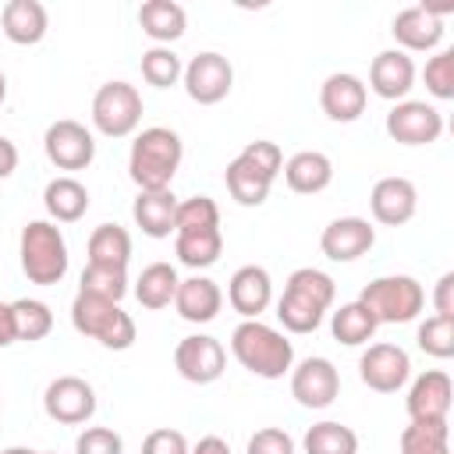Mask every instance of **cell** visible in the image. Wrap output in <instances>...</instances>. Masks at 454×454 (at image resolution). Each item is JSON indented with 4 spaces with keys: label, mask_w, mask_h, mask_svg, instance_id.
<instances>
[{
    "label": "cell",
    "mask_w": 454,
    "mask_h": 454,
    "mask_svg": "<svg viewBox=\"0 0 454 454\" xmlns=\"http://www.w3.org/2000/svg\"><path fill=\"white\" fill-rule=\"evenodd\" d=\"M333 298H337V284L330 273L316 266H298L287 277L284 294L277 298V319L284 323L287 333H312L319 330Z\"/></svg>",
    "instance_id": "cell-1"
},
{
    "label": "cell",
    "mask_w": 454,
    "mask_h": 454,
    "mask_svg": "<svg viewBox=\"0 0 454 454\" xmlns=\"http://www.w3.org/2000/svg\"><path fill=\"white\" fill-rule=\"evenodd\" d=\"M231 355L238 358L241 369H248L259 380H280L294 365V348L291 340L262 323V319H241L231 333Z\"/></svg>",
    "instance_id": "cell-2"
},
{
    "label": "cell",
    "mask_w": 454,
    "mask_h": 454,
    "mask_svg": "<svg viewBox=\"0 0 454 454\" xmlns=\"http://www.w3.org/2000/svg\"><path fill=\"white\" fill-rule=\"evenodd\" d=\"M181 156H184L181 135L153 124L135 135L131 153H128V174L138 184V192H163V188H170V181L181 167Z\"/></svg>",
    "instance_id": "cell-3"
},
{
    "label": "cell",
    "mask_w": 454,
    "mask_h": 454,
    "mask_svg": "<svg viewBox=\"0 0 454 454\" xmlns=\"http://www.w3.org/2000/svg\"><path fill=\"white\" fill-rule=\"evenodd\" d=\"M18 255H21V273L39 287L60 284L67 273V259H71L67 241L53 220H28L21 227Z\"/></svg>",
    "instance_id": "cell-4"
},
{
    "label": "cell",
    "mask_w": 454,
    "mask_h": 454,
    "mask_svg": "<svg viewBox=\"0 0 454 454\" xmlns=\"http://www.w3.org/2000/svg\"><path fill=\"white\" fill-rule=\"evenodd\" d=\"M71 326L110 351H128L135 344V319L121 309V301H106L85 291H78L71 301Z\"/></svg>",
    "instance_id": "cell-5"
},
{
    "label": "cell",
    "mask_w": 454,
    "mask_h": 454,
    "mask_svg": "<svg viewBox=\"0 0 454 454\" xmlns=\"http://www.w3.org/2000/svg\"><path fill=\"white\" fill-rule=\"evenodd\" d=\"M358 301L372 312L376 323H411L426 309V291L408 273H387L362 287Z\"/></svg>",
    "instance_id": "cell-6"
},
{
    "label": "cell",
    "mask_w": 454,
    "mask_h": 454,
    "mask_svg": "<svg viewBox=\"0 0 454 454\" xmlns=\"http://www.w3.org/2000/svg\"><path fill=\"white\" fill-rule=\"evenodd\" d=\"M142 124V92L128 82H103L92 96V128L106 138H128Z\"/></svg>",
    "instance_id": "cell-7"
},
{
    "label": "cell",
    "mask_w": 454,
    "mask_h": 454,
    "mask_svg": "<svg viewBox=\"0 0 454 454\" xmlns=\"http://www.w3.org/2000/svg\"><path fill=\"white\" fill-rule=\"evenodd\" d=\"M181 82H184V92H188L192 103H199V106H216V103H223V99L231 96V89H234V67H231V60H227L223 53L206 50V53H199V57H192V60L184 64Z\"/></svg>",
    "instance_id": "cell-8"
},
{
    "label": "cell",
    "mask_w": 454,
    "mask_h": 454,
    "mask_svg": "<svg viewBox=\"0 0 454 454\" xmlns=\"http://www.w3.org/2000/svg\"><path fill=\"white\" fill-rule=\"evenodd\" d=\"M337 394H340V372L330 358L312 355V358H301L298 365H291V397L301 408L323 411L337 401Z\"/></svg>",
    "instance_id": "cell-9"
},
{
    "label": "cell",
    "mask_w": 454,
    "mask_h": 454,
    "mask_svg": "<svg viewBox=\"0 0 454 454\" xmlns=\"http://www.w3.org/2000/svg\"><path fill=\"white\" fill-rule=\"evenodd\" d=\"M387 135L401 145H433L443 135V114L426 99H401L387 114Z\"/></svg>",
    "instance_id": "cell-10"
},
{
    "label": "cell",
    "mask_w": 454,
    "mask_h": 454,
    "mask_svg": "<svg viewBox=\"0 0 454 454\" xmlns=\"http://www.w3.org/2000/svg\"><path fill=\"white\" fill-rule=\"evenodd\" d=\"M43 149H46V160L57 170H85L96 160V138H92V131L85 124L71 121V117H60V121H53L46 128Z\"/></svg>",
    "instance_id": "cell-11"
},
{
    "label": "cell",
    "mask_w": 454,
    "mask_h": 454,
    "mask_svg": "<svg viewBox=\"0 0 454 454\" xmlns=\"http://www.w3.org/2000/svg\"><path fill=\"white\" fill-rule=\"evenodd\" d=\"M223 365H227V351L209 333L181 337L177 348H174V369H177V376L188 380V383H195V387L216 383L223 376Z\"/></svg>",
    "instance_id": "cell-12"
},
{
    "label": "cell",
    "mask_w": 454,
    "mask_h": 454,
    "mask_svg": "<svg viewBox=\"0 0 454 454\" xmlns=\"http://www.w3.org/2000/svg\"><path fill=\"white\" fill-rule=\"evenodd\" d=\"M447 11H450V4H443V7H433V4L404 7V11L394 18V25H390V32H394V39H397V50H404L408 57H411V53H429V50H436L440 39H443V14H447Z\"/></svg>",
    "instance_id": "cell-13"
},
{
    "label": "cell",
    "mask_w": 454,
    "mask_h": 454,
    "mask_svg": "<svg viewBox=\"0 0 454 454\" xmlns=\"http://www.w3.org/2000/svg\"><path fill=\"white\" fill-rule=\"evenodd\" d=\"M43 411L60 426H85L96 415V390L82 376H57L43 394Z\"/></svg>",
    "instance_id": "cell-14"
},
{
    "label": "cell",
    "mask_w": 454,
    "mask_h": 454,
    "mask_svg": "<svg viewBox=\"0 0 454 454\" xmlns=\"http://www.w3.org/2000/svg\"><path fill=\"white\" fill-rule=\"evenodd\" d=\"M358 376L376 394H397L411 376V358L397 344H369L358 358Z\"/></svg>",
    "instance_id": "cell-15"
},
{
    "label": "cell",
    "mask_w": 454,
    "mask_h": 454,
    "mask_svg": "<svg viewBox=\"0 0 454 454\" xmlns=\"http://www.w3.org/2000/svg\"><path fill=\"white\" fill-rule=\"evenodd\" d=\"M450 401H454L450 376H447L443 369H426V372L415 376V383L408 387L404 408H408V419H411V422H447Z\"/></svg>",
    "instance_id": "cell-16"
},
{
    "label": "cell",
    "mask_w": 454,
    "mask_h": 454,
    "mask_svg": "<svg viewBox=\"0 0 454 454\" xmlns=\"http://www.w3.org/2000/svg\"><path fill=\"white\" fill-rule=\"evenodd\" d=\"M372 245H376V227L369 220H362V216H337L319 234V248L333 262H355Z\"/></svg>",
    "instance_id": "cell-17"
},
{
    "label": "cell",
    "mask_w": 454,
    "mask_h": 454,
    "mask_svg": "<svg viewBox=\"0 0 454 454\" xmlns=\"http://www.w3.org/2000/svg\"><path fill=\"white\" fill-rule=\"evenodd\" d=\"M365 103H369V89L358 74L351 71H333L323 85H319V106L330 121L337 124H351L365 114Z\"/></svg>",
    "instance_id": "cell-18"
},
{
    "label": "cell",
    "mask_w": 454,
    "mask_h": 454,
    "mask_svg": "<svg viewBox=\"0 0 454 454\" xmlns=\"http://www.w3.org/2000/svg\"><path fill=\"white\" fill-rule=\"evenodd\" d=\"M415 85V60L404 53V50H380L369 64V89L380 96V99H390V103H401L408 99Z\"/></svg>",
    "instance_id": "cell-19"
},
{
    "label": "cell",
    "mask_w": 454,
    "mask_h": 454,
    "mask_svg": "<svg viewBox=\"0 0 454 454\" xmlns=\"http://www.w3.org/2000/svg\"><path fill=\"white\" fill-rule=\"evenodd\" d=\"M369 209L372 220L383 227H401L415 216L419 209V192L408 177H380L369 192Z\"/></svg>",
    "instance_id": "cell-20"
},
{
    "label": "cell",
    "mask_w": 454,
    "mask_h": 454,
    "mask_svg": "<svg viewBox=\"0 0 454 454\" xmlns=\"http://www.w3.org/2000/svg\"><path fill=\"white\" fill-rule=\"evenodd\" d=\"M227 301L231 309L241 316V319H259L270 301H273V280H270V270L266 266H238L231 284H227Z\"/></svg>",
    "instance_id": "cell-21"
},
{
    "label": "cell",
    "mask_w": 454,
    "mask_h": 454,
    "mask_svg": "<svg viewBox=\"0 0 454 454\" xmlns=\"http://www.w3.org/2000/svg\"><path fill=\"white\" fill-rule=\"evenodd\" d=\"M50 28V14L39 0H7L0 11V32L14 46H35L43 43Z\"/></svg>",
    "instance_id": "cell-22"
},
{
    "label": "cell",
    "mask_w": 454,
    "mask_h": 454,
    "mask_svg": "<svg viewBox=\"0 0 454 454\" xmlns=\"http://www.w3.org/2000/svg\"><path fill=\"white\" fill-rule=\"evenodd\" d=\"M174 309L184 323H213L223 309V291L216 287V280L209 277H188L177 284V294H174Z\"/></svg>",
    "instance_id": "cell-23"
},
{
    "label": "cell",
    "mask_w": 454,
    "mask_h": 454,
    "mask_svg": "<svg viewBox=\"0 0 454 454\" xmlns=\"http://www.w3.org/2000/svg\"><path fill=\"white\" fill-rule=\"evenodd\" d=\"M280 174H284V181H287L291 192H298V195H319L333 181V163L319 149H301V153H294L284 163Z\"/></svg>",
    "instance_id": "cell-24"
},
{
    "label": "cell",
    "mask_w": 454,
    "mask_h": 454,
    "mask_svg": "<svg viewBox=\"0 0 454 454\" xmlns=\"http://www.w3.org/2000/svg\"><path fill=\"white\" fill-rule=\"evenodd\" d=\"M223 181H227V192H231V199H234L238 206H262V202L270 199V188H273L277 177H270V174H266L262 167H255L245 153H238V156L227 163Z\"/></svg>",
    "instance_id": "cell-25"
},
{
    "label": "cell",
    "mask_w": 454,
    "mask_h": 454,
    "mask_svg": "<svg viewBox=\"0 0 454 454\" xmlns=\"http://www.w3.org/2000/svg\"><path fill=\"white\" fill-rule=\"evenodd\" d=\"M131 216L149 238H170L174 234V216H177V195L170 188L163 192H138L131 202Z\"/></svg>",
    "instance_id": "cell-26"
},
{
    "label": "cell",
    "mask_w": 454,
    "mask_h": 454,
    "mask_svg": "<svg viewBox=\"0 0 454 454\" xmlns=\"http://www.w3.org/2000/svg\"><path fill=\"white\" fill-rule=\"evenodd\" d=\"M43 206H46V213H50L53 223H74L89 209V188L78 177L60 174V177H53L43 188Z\"/></svg>",
    "instance_id": "cell-27"
},
{
    "label": "cell",
    "mask_w": 454,
    "mask_h": 454,
    "mask_svg": "<svg viewBox=\"0 0 454 454\" xmlns=\"http://www.w3.org/2000/svg\"><path fill=\"white\" fill-rule=\"evenodd\" d=\"M138 25H142V32H145L156 46H170L174 39L184 35L188 14H184V7L174 4V0H145V4L138 7Z\"/></svg>",
    "instance_id": "cell-28"
},
{
    "label": "cell",
    "mask_w": 454,
    "mask_h": 454,
    "mask_svg": "<svg viewBox=\"0 0 454 454\" xmlns=\"http://www.w3.org/2000/svg\"><path fill=\"white\" fill-rule=\"evenodd\" d=\"M177 284H181V277H177V270H174L170 262H149V266L138 273V280H135V298H138L142 309L160 312V309L174 305Z\"/></svg>",
    "instance_id": "cell-29"
},
{
    "label": "cell",
    "mask_w": 454,
    "mask_h": 454,
    "mask_svg": "<svg viewBox=\"0 0 454 454\" xmlns=\"http://www.w3.org/2000/svg\"><path fill=\"white\" fill-rule=\"evenodd\" d=\"M89 262L128 270V262H131V234L121 223H99L89 234Z\"/></svg>",
    "instance_id": "cell-30"
},
{
    "label": "cell",
    "mask_w": 454,
    "mask_h": 454,
    "mask_svg": "<svg viewBox=\"0 0 454 454\" xmlns=\"http://www.w3.org/2000/svg\"><path fill=\"white\" fill-rule=\"evenodd\" d=\"M376 319H372V312L355 298V301H348V305H340L337 312H333V319H330V333H333V340H340V344H348V348H358V344H369L372 340V333H376Z\"/></svg>",
    "instance_id": "cell-31"
},
{
    "label": "cell",
    "mask_w": 454,
    "mask_h": 454,
    "mask_svg": "<svg viewBox=\"0 0 454 454\" xmlns=\"http://www.w3.org/2000/svg\"><path fill=\"white\" fill-rule=\"evenodd\" d=\"M223 252V234L216 231H188V234H174V255L188 266V270H206L220 259Z\"/></svg>",
    "instance_id": "cell-32"
},
{
    "label": "cell",
    "mask_w": 454,
    "mask_h": 454,
    "mask_svg": "<svg viewBox=\"0 0 454 454\" xmlns=\"http://www.w3.org/2000/svg\"><path fill=\"white\" fill-rule=\"evenodd\" d=\"M305 454H358V433L344 422H316L301 440Z\"/></svg>",
    "instance_id": "cell-33"
},
{
    "label": "cell",
    "mask_w": 454,
    "mask_h": 454,
    "mask_svg": "<svg viewBox=\"0 0 454 454\" xmlns=\"http://www.w3.org/2000/svg\"><path fill=\"white\" fill-rule=\"evenodd\" d=\"M397 454H450V426L447 422H408L401 429Z\"/></svg>",
    "instance_id": "cell-34"
},
{
    "label": "cell",
    "mask_w": 454,
    "mask_h": 454,
    "mask_svg": "<svg viewBox=\"0 0 454 454\" xmlns=\"http://www.w3.org/2000/svg\"><path fill=\"white\" fill-rule=\"evenodd\" d=\"M11 309H14L18 340L32 344V340L50 337V330H53V312H50L46 301H39V298H18V301H11Z\"/></svg>",
    "instance_id": "cell-35"
},
{
    "label": "cell",
    "mask_w": 454,
    "mask_h": 454,
    "mask_svg": "<svg viewBox=\"0 0 454 454\" xmlns=\"http://www.w3.org/2000/svg\"><path fill=\"white\" fill-rule=\"evenodd\" d=\"M181 74H184V64H181V57H177L170 46H149V50L142 53V78H145L149 85L170 89V85L181 82Z\"/></svg>",
    "instance_id": "cell-36"
},
{
    "label": "cell",
    "mask_w": 454,
    "mask_h": 454,
    "mask_svg": "<svg viewBox=\"0 0 454 454\" xmlns=\"http://www.w3.org/2000/svg\"><path fill=\"white\" fill-rule=\"evenodd\" d=\"M85 294H96V298H106V301H121L128 294V270L121 266H96L89 262L82 270V287Z\"/></svg>",
    "instance_id": "cell-37"
},
{
    "label": "cell",
    "mask_w": 454,
    "mask_h": 454,
    "mask_svg": "<svg viewBox=\"0 0 454 454\" xmlns=\"http://www.w3.org/2000/svg\"><path fill=\"white\" fill-rule=\"evenodd\" d=\"M220 227V206L209 195H195L177 202V216H174V234H188V231H216Z\"/></svg>",
    "instance_id": "cell-38"
},
{
    "label": "cell",
    "mask_w": 454,
    "mask_h": 454,
    "mask_svg": "<svg viewBox=\"0 0 454 454\" xmlns=\"http://www.w3.org/2000/svg\"><path fill=\"white\" fill-rule=\"evenodd\" d=\"M419 348L433 358H450L454 355V316H429L426 323H419L415 333Z\"/></svg>",
    "instance_id": "cell-39"
},
{
    "label": "cell",
    "mask_w": 454,
    "mask_h": 454,
    "mask_svg": "<svg viewBox=\"0 0 454 454\" xmlns=\"http://www.w3.org/2000/svg\"><path fill=\"white\" fill-rule=\"evenodd\" d=\"M426 92L433 99H454V50H436L429 60H426Z\"/></svg>",
    "instance_id": "cell-40"
},
{
    "label": "cell",
    "mask_w": 454,
    "mask_h": 454,
    "mask_svg": "<svg viewBox=\"0 0 454 454\" xmlns=\"http://www.w3.org/2000/svg\"><path fill=\"white\" fill-rule=\"evenodd\" d=\"M74 454H124V440L110 426H85L74 440Z\"/></svg>",
    "instance_id": "cell-41"
},
{
    "label": "cell",
    "mask_w": 454,
    "mask_h": 454,
    "mask_svg": "<svg viewBox=\"0 0 454 454\" xmlns=\"http://www.w3.org/2000/svg\"><path fill=\"white\" fill-rule=\"evenodd\" d=\"M245 454H294V440L280 426H262V429L252 433Z\"/></svg>",
    "instance_id": "cell-42"
},
{
    "label": "cell",
    "mask_w": 454,
    "mask_h": 454,
    "mask_svg": "<svg viewBox=\"0 0 454 454\" xmlns=\"http://www.w3.org/2000/svg\"><path fill=\"white\" fill-rule=\"evenodd\" d=\"M241 153H245L255 167H262L270 177H277V174L284 170V153H280V145L270 142V138H255V142H248Z\"/></svg>",
    "instance_id": "cell-43"
},
{
    "label": "cell",
    "mask_w": 454,
    "mask_h": 454,
    "mask_svg": "<svg viewBox=\"0 0 454 454\" xmlns=\"http://www.w3.org/2000/svg\"><path fill=\"white\" fill-rule=\"evenodd\" d=\"M188 440L181 429H153L145 440H142V454H188Z\"/></svg>",
    "instance_id": "cell-44"
},
{
    "label": "cell",
    "mask_w": 454,
    "mask_h": 454,
    "mask_svg": "<svg viewBox=\"0 0 454 454\" xmlns=\"http://www.w3.org/2000/svg\"><path fill=\"white\" fill-rule=\"evenodd\" d=\"M433 316H454V273H443L433 291Z\"/></svg>",
    "instance_id": "cell-45"
},
{
    "label": "cell",
    "mask_w": 454,
    "mask_h": 454,
    "mask_svg": "<svg viewBox=\"0 0 454 454\" xmlns=\"http://www.w3.org/2000/svg\"><path fill=\"white\" fill-rule=\"evenodd\" d=\"M18 340V330H14V309L11 301H0V348H11Z\"/></svg>",
    "instance_id": "cell-46"
},
{
    "label": "cell",
    "mask_w": 454,
    "mask_h": 454,
    "mask_svg": "<svg viewBox=\"0 0 454 454\" xmlns=\"http://www.w3.org/2000/svg\"><path fill=\"white\" fill-rule=\"evenodd\" d=\"M14 167H18V145H14L11 138H4V135H0V181H4V177H11V174H14Z\"/></svg>",
    "instance_id": "cell-47"
},
{
    "label": "cell",
    "mask_w": 454,
    "mask_h": 454,
    "mask_svg": "<svg viewBox=\"0 0 454 454\" xmlns=\"http://www.w3.org/2000/svg\"><path fill=\"white\" fill-rule=\"evenodd\" d=\"M188 454H231V443L223 440V436H216V433H209V436H202Z\"/></svg>",
    "instance_id": "cell-48"
},
{
    "label": "cell",
    "mask_w": 454,
    "mask_h": 454,
    "mask_svg": "<svg viewBox=\"0 0 454 454\" xmlns=\"http://www.w3.org/2000/svg\"><path fill=\"white\" fill-rule=\"evenodd\" d=\"M0 454H39V450H32V447H4Z\"/></svg>",
    "instance_id": "cell-49"
},
{
    "label": "cell",
    "mask_w": 454,
    "mask_h": 454,
    "mask_svg": "<svg viewBox=\"0 0 454 454\" xmlns=\"http://www.w3.org/2000/svg\"><path fill=\"white\" fill-rule=\"evenodd\" d=\"M4 99H7V74L0 71V106H4Z\"/></svg>",
    "instance_id": "cell-50"
},
{
    "label": "cell",
    "mask_w": 454,
    "mask_h": 454,
    "mask_svg": "<svg viewBox=\"0 0 454 454\" xmlns=\"http://www.w3.org/2000/svg\"><path fill=\"white\" fill-rule=\"evenodd\" d=\"M39 454H57V450H39Z\"/></svg>",
    "instance_id": "cell-51"
},
{
    "label": "cell",
    "mask_w": 454,
    "mask_h": 454,
    "mask_svg": "<svg viewBox=\"0 0 454 454\" xmlns=\"http://www.w3.org/2000/svg\"><path fill=\"white\" fill-rule=\"evenodd\" d=\"M0 411H4V404H0Z\"/></svg>",
    "instance_id": "cell-52"
}]
</instances>
